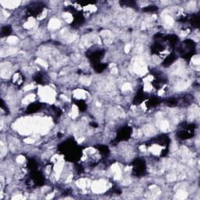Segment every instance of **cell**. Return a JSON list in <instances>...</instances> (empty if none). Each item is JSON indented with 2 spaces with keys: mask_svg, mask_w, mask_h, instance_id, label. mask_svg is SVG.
Masks as SVG:
<instances>
[{
  "mask_svg": "<svg viewBox=\"0 0 200 200\" xmlns=\"http://www.w3.org/2000/svg\"><path fill=\"white\" fill-rule=\"evenodd\" d=\"M84 20H85V17H83V15L81 14V13H76L74 16V24L76 26L80 25L81 23H83Z\"/></svg>",
  "mask_w": 200,
  "mask_h": 200,
  "instance_id": "cell-9",
  "label": "cell"
},
{
  "mask_svg": "<svg viewBox=\"0 0 200 200\" xmlns=\"http://www.w3.org/2000/svg\"><path fill=\"white\" fill-rule=\"evenodd\" d=\"M43 6H44L42 5L41 3H34V4H32V5L29 6L28 9V11L32 16L36 17L39 13H41V12L42 11Z\"/></svg>",
  "mask_w": 200,
  "mask_h": 200,
  "instance_id": "cell-4",
  "label": "cell"
},
{
  "mask_svg": "<svg viewBox=\"0 0 200 200\" xmlns=\"http://www.w3.org/2000/svg\"><path fill=\"white\" fill-rule=\"evenodd\" d=\"M189 20H190V23H191V24H192V26H194L195 28H197L198 26H199V17L198 15H192V17H190Z\"/></svg>",
  "mask_w": 200,
  "mask_h": 200,
  "instance_id": "cell-10",
  "label": "cell"
},
{
  "mask_svg": "<svg viewBox=\"0 0 200 200\" xmlns=\"http://www.w3.org/2000/svg\"><path fill=\"white\" fill-rule=\"evenodd\" d=\"M142 10L146 13H155L158 10V7L156 6H149L146 8H143Z\"/></svg>",
  "mask_w": 200,
  "mask_h": 200,
  "instance_id": "cell-14",
  "label": "cell"
},
{
  "mask_svg": "<svg viewBox=\"0 0 200 200\" xmlns=\"http://www.w3.org/2000/svg\"><path fill=\"white\" fill-rule=\"evenodd\" d=\"M133 172L136 176H142L145 174L146 170V166L145 161L142 160H134L133 163Z\"/></svg>",
  "mask_w": 200,
  "mask_h": 200,
  "instance_id": "cell-2",
  "label": "cell"
},
{
  "mask_svg": "<svg viewBox=\"0 0 200 200\" xmlns=\"http://www.w3.org/2000/svg\"><path fill=\"white\" fill-rule=\"evenodd\" d=\"M121 3H123V5L124 6H135V3L134 2H133V1H130V2H127V1H125V2H121Z\"/></svg>",
  "mask_w": 200,
  "mask_h": 200,
  "instance_id": "cell-18",
  "label": "cell"
},
{
  "mask_svg": "<svg viewBox=\"0 0 200 200\" xmlns=\"http://www.w3.org/2000/svg\"><path fill=\"white\" fill-rule=\"evenodd\" d=\"M132 133V128L130 127H123L117 132L116 141L121 142V141H126L128 139Z\"/></svg>",
  "mask_w": 200,
  "mask_h": 200,
  "instance_id": "cell-3",
  "label": "cell"
},
{
  "mask_svg": "<svg viewBox=\"0 0 200 200\" xmlns=\"http://www.w3.org/2000/svg\"><path fill=\"white\" fill-rule=\"evenodd\" d=\"M75 103H76V105H77L81 111H84V110L86 109V104L83 100H78Z\"/></svg>",
  "mask_w": 200,
  "mask_h": 200,
  "instance_id": "cell-16",
  "label": "cell"
},
{
  "mask_svg": "<svg viewBox=\"0 0 200 200\" xmlns=\"http://www.w3.org/2000/svg\"><path fill=\"white\" fill-rule=\"evenodd\" d=\"M41 108H42V106H41L40 103H34L31 104L28 107L27 111H28V113H36L37 111H38Z\"/></svg>",
  "mask_w": 200,
  "mask_h": 200,
  "instance_id": "cell-8",
  "label": "cell"
},
{
  "mask_svg": "<svg viewBox=\"0 0 200 200\" xmlns=\"http://www.w3.org/2000/svg\"><path fill=\"white\" fill-rule=\"evenodd\" d=\"M177 55L175 54V53H171V54H170L169 56H167L166 58H165V60H164V61L163 62V65L164 66H169L171 65L172 63L174 62L175 60H177Z\"/></svg>",
  "mask_w": 200,
  "mask_h": 200,
  "instance_id": "cell-6",
  "label": "cell"
},
{
  "mask_svg": "<svg viewBox=\"0 0 200 200\" xmlns=\"http://www.w3.org/2000/svg\"><path fill=\"white\" fill-rule=\"evenodd\" d=\"M166 103L170 106H176L177 104V100L175 98H170V99H167Z\"/></svg>",
  "mask_w": 200,
  "mask_h": 200,
  "instance_id": "cell-17",
  "label": "cell"
},
{
  "mask_svg": "<svg viewBox=\"0 0 200 200\" xmlns=\"http://www.w3.org/2000/svg\"><path fill=\"white\" fill-rule=\"evenodd\" d=\"M61 151L65 154L66 158L70 161H76L81 155V149L73 141H66L62 143Z\"/></svg>",
  "mask_w": 200,
  "mask_h": 200,
  "instance_id": "cell-1",
  "label": "cell"
},
{
  "mask_svg": "<svg viewBox=\"0 0 200 200\" xmlns=\"http://www.w3.org/2000/svg\"><path fill=\"white\" fill-rule=\"evenodd\" d=\"M11 33V29L9 27H7V26H5L2 28V31H1V35L2 37L3 36H8L9 34Z\"/></svg>",
  "mask_w": 200,
  "mask_h": 200,
  "instance_id": "cell-15",
  "label": "cell"
},
{
  "mask_svg": "<svg viewBox=\"0 0 200 200\" xmlns=\"http://www.w3.org/2000/svg\"><path fill=\"white\" fill-rule=\"evenodd\" d=\"M160 103V99L157 97L152 98L148 101V106L149 107H154V106H156Z\"/></svg>",
  "mask_w": 200,
  "mask_h": 200,
  "instance_id": "cell-12",
  "label": "cell"
},
{
  "mask_svg": "<svg viewBox=\"0 0 200 200\" xmlns=\"http://www.w3.org/2000/svg\"><path fill=\"white\" fill-rule=\"evenodd\" d=\"M104 54V52L101 50H98V51H95L94 52H92L89 57L90 58V60L92 63H94V64L98 63H100L99 61L101 59L103 58V56Z\"/></svg>",
  "mask_w": 200,
  "mask_h": 200,
  "instance_id": "cell-5",
  "label": "cell"
},
{
  "mask_svg": "<svg viewBox=\"0 0 200 200\" xmlns=\"http://www.w3.org/2000/svg\"><path fill=\"white\" fill-rule=\"evenodd\" d=\"M98 150L99 151V152L101 153V154L104 155V156L108 155V153L109 152V150L108 147L105 146H99V147H98Z\"/></svg>",
  "mask_w": 200,
  "mask_h": 200,
  "instance_id": "cell-13",
  "label": "cell"
},
{
  "mask_svg": "<svg viewBox=\"0 0 200 200\" xmlns=\"http://www.w3.org/2000/svg\"><path fill=\"white\" fill-rule=\"evenodd\" d=\"M146 99V94L143 92L142 89H140L138 92H137V94L135 95V97L134 99V103L136 105L140 104Z\"/></svg>",
  "mask_w": 200,
  "mask_h": 200,
  "instance_id": "cell-7",
  "label": "cell"
},
{
  "mask_svg": "<svg viewBox=\"0 0 200 200\" xmlns=\"http://www.w3.org/2000/svg\"><path fill=\"white\" fill-rule=\"evenodd\" d=\"M106 66H107V65H106V64H104V63H98L94 64V69L95 70V71L98 72V73L103 72V70L106 69Z\"/></svg>",
  "mask_w": 200,
  "mask_h": 200,
  "instance_id": "cell-11",
  "label": "cell"
}]
</instances>
